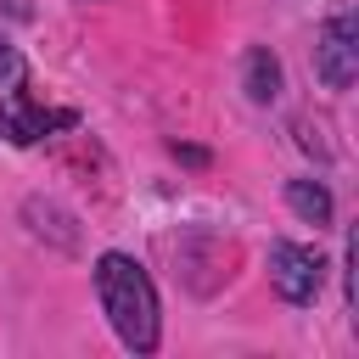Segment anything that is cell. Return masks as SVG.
Returning <instances> with one entry per match:
<instances>
[{
    "instance_id": "8992f818",
    "label": "cell",
    "mask_w": 359,
    "mask_h": 359,
    "mask_svg": "<svg viewBox=\"0 0 359 359\" xmlns=\"http://www.w3.org/2000/svg\"><path fill=\"white\" fill-rule=\"evenodd\" d=\"M286 208H292L303 224H314V230L331 224V213H337V208H331V191H325L320 180H286Z\"/></svg>"
},
{
    "instance_id": "5b68a950",
    "label": "cell",
    "mask_w": 359,
    "mask_h": 359,
    "mask_svg": "<svg viewBox=\"0 0 359 359\" xmlns=\"http://www.w3.org/2000/svg\"><path fill=\"white\" fill-rule=\"evenodd\" d=\"M241 90H247V101H258V107H269V101L280 95V56H275L269 45H252V50H247V62H241Z\"/></svg>"
},
{
    "instance_id": "6da1fadb",
    "label": "cell",
    "mask_w": 359,
    "mask_h": 359,
    "mask_svg": "<svg viewBox=\"0 0 359 359\" xmlns=\"http://www.w3.org/2000/svg\"><path fill=\"white\" fill-rule=\"evenodd\" d=\"M95 297H101V314H107V325L118 331V342L129 353H157V342H163V303H157L151 275L129 252H101L95 258Z\"/></svg>"
},
{
    "instance_id": "3957f363",
    "label": "cell",
    "mask_w": 359,
    "mask_h": 359,
    "mask_svg": "<svg viewBox=\"0 0 359 359\" xmlns=\"http://www.w3.org/2000/svg\"><path fill=\"white\" fill-rule=\"evenodd\" d=\"M269 286L280 292V303H292V309H303V303H314L320 297V286H325V258L314 252V247H303V241H269Z\"/></svg>"
},
{
    "instance_id": "7a4b0ae2",
    "label": "cell",
    "mask_w": 359,
    "mask_h": 359,
    "mask_svg": "<svg viewBox=\"0 0 359 359\" xmlns=\"http://www.w3.org/2000/svg\"><path fill=\"white\" fill-rule=\"evenodd\" d=\"M67 123H73V112H45L28 95V62H22V50L0 39V135L11 146H34L39 135L67 129Z\"/></svg>"
},
{
    "instance_id": "277c9868",
    "label": "cell",
    "mask_w": 359,
    "mask_h": 359,
    "mask_svg": "<svg viewBox=\"0 0 359 359\" xmlns=\"http://www.w3.org/2000/svg\"><path fill=\"white\" fill-rule=\"evenodd\" d=\"M314 73L325 90H348L353 73H359V17L353 11H337L320 22L314 34Z\"/></svg>"
}]
</instances>
